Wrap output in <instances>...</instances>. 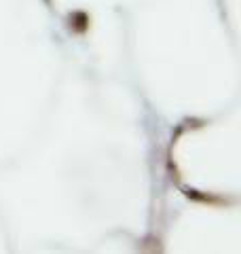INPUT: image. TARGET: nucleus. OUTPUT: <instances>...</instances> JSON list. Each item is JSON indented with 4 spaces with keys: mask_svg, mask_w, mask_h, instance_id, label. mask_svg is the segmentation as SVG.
<instances>
[{
    "mask_svg": "<svg viewBox=\"0 0 241 254\" xmlns=\"http://www.w3.org/2000/svg\"><path fill=\"white\" fill-rule=\"evenodd\" d=\"M68 28L72 34H87L91 28V17L85 11H72L68 15Z\"/></svg>",
    "mask_w": 241,
    "mask_h": 254,
    "instance_id": "1",
    "label": "nucleus"
}]
</instances>
